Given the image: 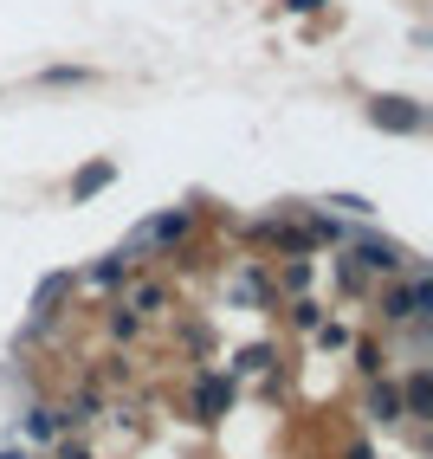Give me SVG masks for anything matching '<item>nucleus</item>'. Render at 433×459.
Here are the masks:
<instances>
[{"label":"nucleus","mask_w":433,"mask_h":459,"mask_svg":"<svg viewBox=\"0 0 433 459\" xmlns=\"http://www.w3.org/2000/svg\"><path fill=\"white\" fill-rule=\"evenodd\" d=\"M181 233H188V207H169V213H156L149 227H136L130 239L149 253V247H169V239H181Z\"/></svg>","instance_id":"obj_1"},{"label":"nucleus","mask_w":433,"mask_h":459,"mask_svg":"<svg viewBox=\"0 0 433 459\" xmlns=\"http://www.w3.org/2000/svg\"><path fill=\"white\" fill-rule=\"evenodd\" d=\"M376 124H382V130H420L427 110H414L408 98H376Z\"/></svg>","instance_id":"obj_2"},{"label":"nucleus","mask_w":433,"mask_h":459,"mask_svg":"<svg viewBox=\"0 0 433 459\" xmlns=\"http://www.w3.org/2000/svg\"><path fill=\"white\" fill-rule=\"evenodd\" d=\"M110 175H117V162H91V169H84V175L72 181V195H78V201H84V195H98V188H104Z\"/></svg>","instance_id":"obj_3"},{"label":"nucleus","mask_w":433,"mask_h":459,"mask_svg":"<svg viewBox=\"0 0 433 459\" xmlns=\"http://www.w3.org/2000/svg\"><path fill=\"white\" fill-rule=\"evenodd\" d=\"M362 259L376 265V272H401V265H408V259H401L394 247H362Z\"/></svg>","instance_id":"obj_4"},{"label":"nucleus","mask_w":433,"mask_h":459,"mask_svg":"<svg viewBox=\"0 0 433 459\" xmlns=\"http://www.w3.org/2000/svg\"><path fill=\"white\" fill-rule=\"evenodd\" d=\"M227 402H233V388H227V382H201V408H207V414H221Z\"/></svg>","instance_id":"obj_5"},{"label":"nucleus","mask_w":433,"mask_h":459,"mask_svg":"<svg viewBox=\"0 0 433 459\" xmlns=\"http://www.w3.org/2000/svg\"><path fill=\"white\" fill-rule=\"evenodd\" d=\"M368 408H376L382 420H394V388H376V402H368Z\"/></svg>","instance_id":"obj_6"},{"label":"nucleus","mask_w":433,"mask_h":459,"mask_svg":"<svg viewBox=\"0 0 433 459\" xmlns=\"http://www.w3.org/2000/svg\"><path fill=\"white\" fill-rule=\"evenodd\" d=\"M427 394H433V388H427V376H414V388H408V402H414V414H427Z\"/></svg>","instance_id":"obj_7"},{"label":"nucleus","mask_w":433,"mask_h":459,"mask_svg":"<svg viewBox=\"0 0 433 459\" xmlns=\"http://www.w3.org/2000/svg\"><path fill=\"white\" fill-rule=\"evenodd\" d=\"M0 459H26V453H0Z\"/></svg>","instance_id":"obj_8"}]
</instances>
